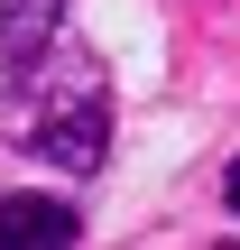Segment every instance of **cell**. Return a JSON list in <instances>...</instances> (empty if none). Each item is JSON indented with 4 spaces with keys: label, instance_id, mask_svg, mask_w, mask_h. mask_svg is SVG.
Masks as SVG:
<instances>
[{
    "label": "cell",
    "instance_id": "obj_4",
    "mask_svg": "<svg viewBox=\"0 0 240 250\" xmlns=\"http://www.w3.org/2000/svg\"><path fill=\"white\" fill-rule=\"evenodd\" d=\"M222 204H231V213H240V158H231V176H222Z\"/></svg>",
    "mask_w": 240,
    "mask_h": 250
},
{
    "label": "cell",
    "instance_id": "obj_2",
    "mask_svg": "<svg viewBox=\"0 0 240 250\" xmlns=\"http://www.w3.org/2000/svg\"><path fill=\"white\" fill-rule=\"evenodd\" d=\"M65 9H74V0H0V65H9V83H18V74H37V65L55 56Z\"/></svg>",
    "mask_w": 240,
    "mask_h": 250
},
{
    "label": "cell",
    "instance_id": "obj_1",
    "mask_svg": "<svg viewBox=\"0 0 240 250\" xmlns=\"http://www.w3.org/2000/svg\"><path fill=\"white\" fill-rule=\"evenodd\" d=\"M28 148L55 158L65 176H92L111 158V93H102V65L65 56L46 83L28 74Z\"/></svg>",
    "mask_w": 240,
    "mask_h": 250
},
{
    "label": "cell",
    "instance_id": "obj_3",
    "mask_svg": "<svg viewBox=\"0 0 240 250\" xmlns=\"http://www.w3.org/2000/svg\"><path fill=\"white\" fill-rule=\"evenodd\" d=\"M83 232V213L65 195H9L0 204V250H65Z\"/></svg>",
    "mask_w": 240,
    "mask_h": 250
}]
</instances>
